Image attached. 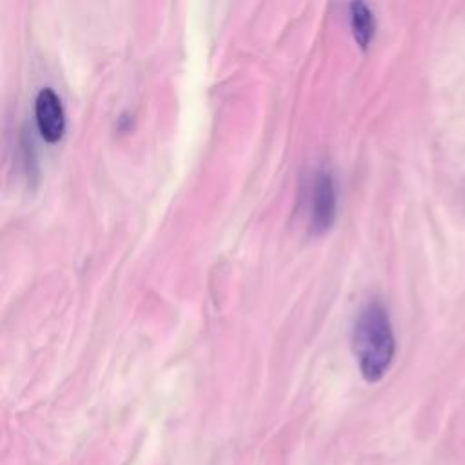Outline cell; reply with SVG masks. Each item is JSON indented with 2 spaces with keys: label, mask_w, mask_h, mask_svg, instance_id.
Returning <instances> with one entry per match:
<instances>
[{
  "label": "cell",
  "mask_w": 465,
  "mask_h": 465,
  "mask_svg": "<svg viewBox=\"0 0 465 465\" xmlns=\"http://www.w3.org/2000/svg\"><path fill=\"white\" fill-rule=\"evenodd\" d=\"M352 347L361 376L378 381L389 371L394 358V332L387 309L378 300L367 302L354 323Z\"/></svg>",
  "instance_id": "obj_1"
},
{
  "label": "cell",
  "mask_w": 465,
  "mask_h": 465,
  "mask_svg": "<svg viewBox=\"0 0 465 465\" xmlns=\"http://www.w3.org/2000/svg\"><path fill=\"white\" fill-rule=\"evenodd\" d=\"M336 214V189L327 169H320L312 180L311 193V225L314 232H325Z\"/></svg>",
  "instance_id": "obj_2"
},
{
  "label": "cell",
  "mask_w": 465,
  "mask_h": 465,
  "mask_svg": "<svg viewBox=\"0 0 465 465\" xmlns=\"http://www.w3.org/2000/svg\"><path fill=\"white\" fill-rule=\"evenodd\" d=\"M35 118L42 138L49 143L58 142L65 131V113L60 96L51 89L44 87L35 100Z\"/></svg>",
  "instance_id": "obj_3"
},
{
  "label": "cell",
  "mask_w": 465,
  "mask_h": 465,
  "mask_svg": "<svg viewBox=\"0 0 465 465\" xmlns=\"http://www.w3.org/2000/svg\"><path fill=\"white\" fill-rule=\"evenodd\" d=\"M351 25L354 38L361 49H367L372 35H374V18L367 4L354 2L351 5Z\"/></svg>",
  "instance_id": "obj_4"
}]
</instances>
